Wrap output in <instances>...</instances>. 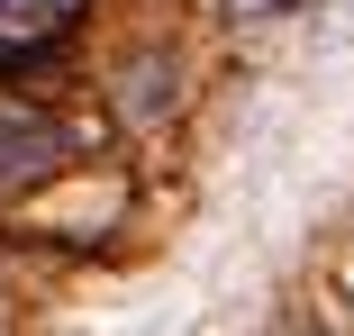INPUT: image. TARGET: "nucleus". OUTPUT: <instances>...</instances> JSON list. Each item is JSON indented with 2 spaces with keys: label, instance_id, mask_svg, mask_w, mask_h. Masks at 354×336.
Returning a JSON list of instances; mask_svg holds the SVG:
<instances>
[{
  "label": "nucleus",
  "instance_id": "2",
  "mask_svg": "<svg viewBox=\"0 0 354 336\" xmlns=\"http://www.w3.org/2000/svg\"><path fill=\"white\" fill-rule=\"evenodd\" d=\"M37 10H55V0H0V19H37Z\"/></svg>",
  "mask_w": 354,
  "mask_h": 336
},
{
  "label": "nucleus",
  "instance_id": "1",
  "mask_svg": "<svg viewBox=\"0 0 354 336\" xmlns=\"http://www.w3.org/2000/svg\"><path fill=\"white\" fill-rule=\"evenodd\" d=\"M46 155H55L46 127H0V182H10V173H37Z\"/></svg>",
  "mask_w": 354,
  "mask_h": 336
}]
</instances>
